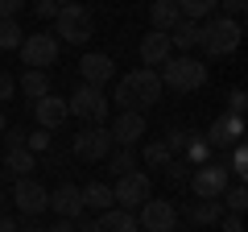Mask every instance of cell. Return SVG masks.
Returning a JSON list of instances; mask_svg holds the SVG:
<instances>
[{"label": "cell", "mask_w": 248, "mask_h": 232, "mask_svg": "<svg viewBox=\"0 0 248 232\" xmlns=\"http://www.w3.org/2000/svg\"><path fill=\"white\" fill-rule=\"evenodd\" d=\"M50 207L58 220H79L83 215V195L75 182H58V191H50Z\"/></svg>", "instance_id": "cell-16"}, {"label": "cell", "mask_w": 248, "mask_h": 232, "mask_svg": "<svg viewBox=\"0 0 248 232\" xmlns=\"http://www.w3.org/2000/svg\"><path fill=\"white\" fill-rule=\"evenodd\" d=\"M79 195H83V212H108V207H116L108 182H87V187H79Z\"/></svg>", "instance_id": "cell-20"}, {"label": "cell", "mask_w": 248, "mask_h": 232, "mask_svg": "<svg viewBox=\"0 0 248 232\" xmlns=\"http://www.w3.org/2000/svg\"><path fill=\"white\" fill-rule=\"evenodd\" d=\"M219 215H223V203H219V199H195V203L186 207V220L199 224V228H207V224H219Z\"/></svg>", "instance_id": "cell-22"}, {"label": "cell", "mask_w": 248, "mask_h": 232, "mask_svg": "<svg viewBox=\"0 0 248 232\" xmlns=\"http://www.w3.org/2000/svg\"><path fill=\"white\" fill-rule=\"evenodd\" d=\"M4 199H9V195H4V191H0V207H4Z\"/></svg>", "instance_id": "cell-47"}, {"label": "cell", "mask_w": 248, "mask_h": 232, "mask_svg": "<svg viewBox=\"0 0 248 232\" xmlns=\"http://www.w3.org/2000/svg\"><path fill=\"white\" fill-rule=\"evenodd\" d=\"M54 21H58V33H62V42H71V46H83L91 37V29H95V17H91V9L87 4H62L58 13H54Z\"/></svg>", "instance_id": "cell-4"}, {"label": "cell", "mask_w": 248, "mask_h": 232, "mask_svg": "<svg viewBox=\"0 0 248 232\" xmlns=\"http://www.w3.org/2000/svg\"><path fill=\"white\" fill-rule=\"evenodd\" d=\"M13 91H17V79H13L9 71H0V104H4V99H9Z\"/></svg>", "instance_id": "cell-38"}, {"label": "cell", "mask_w": 248, "mask_h": 232, "mask_svg": "<svg viewBox=\"0 0 248 232\" xmlns=\"http://www.w3.org/2000/svg\"><path fill=\"white\" fill-rule=\"evenodd\" d=\"M33 13H37V17H46V21H54L58 4H54V0H37V4H33Z\"/></svg>", "instance_id": "cell-40"}, {"label": "cell", "mask_w": 248, "mask_h": 232, "mask_svg": "<svg viewBox=\"0 0 248 232\" xmlns=\"http://www.w3.org/2000/svg\"><path fill=\"white\" fill-rule=\"evenodd\" d=\"M104 162H108V170H112L116 179H120V174H128V170L137 166V149L133 145H112V153H108Z\"/></svg>", "instance_id": "cell-25"}, {"label": "cell", "mask_w": 248, "mask_h": 232, "mask_svg": "<svg viewBox=\"0 0 248 232\" xmlns=\"http://www.w3.org/2000/svg\"><path fill=\"white\" fill-rule=\"evenodd\" d=\"M79 75H83V83H87V87H104V83H112V79H116L112 54H83Z\"/></svg>", "instance_id": "cell-14"}, {"label": "cell", "mask_w": 248, "mask_h": 232, "mask_svg": "<svg viewBox=\"0 0 248 232\" xmlns=\"http://www.w3.org/2000/svg\"><path fill=\"white\" fill-rule=\"evenodd\" d=\"M161 170H166V179L174 182V187H186V182H190V166H186V162H178V158H170Z\"/></svg>", "instance_id": "cell-32"}, {"label": "cell", "mask_w": 248, "mask_h": 232, "mask_svg": "<svg viewBox=\"0 0 248 232\" xmlns=\"http://www.w3.org/2000/svg\"><path fill=\"white\" fill-rule=\"evenodd\" d=\"M17 50L25 58V71H50L58 63V37L54 33H29Z\"/></svg>", "instance_id": "cell-7"}, {"label": "cell", "mask_w": 248, "mask_h": 232, "mask_svg": "<svg viewBox=\"0 0 248 232\" xmlns=\"http://www.w3.org/2000/svg\"><path fill=\"white\" fill-rule=\"evenodd\" d=\"M161 79H157V71H128L124 79H116V91H112V99L120 104V112H149V108H157V99H161Z\"/></svg>", "instance_id": "cell-1"}, {"label": "cell", "mask_w": 248, "mask_h": 232, "mask_svg": "<svg viewBox=\"0 0 248 232\" xmlns=\"http://www.w3.org/2000/svg\"><path fill=\"white\" fill-rule=\"evenodd\" d=\"M170 46H174V50H182V54H190L199 46V21H178L174 29H170Z\"/></svg>", "instance_id": "cell-23"}, {"label": "cell", "mask_w": 248, "mask_h": 232, "mask_svg": "<svg viewBox=\"0 0 248 232\" xmlns=\"http://www.w3.org/2000/svg\"><path fill=\"white\" fill-rule=\"evenodd\" d=\"M0 232H17V220L13 215H0Z\"/></svg>", "instance_id": "cell-44"}, {"label": "cell", "mask_w": 248, "mask_h": 232, "mask_svg": "<svg viewBox=\"0 0 248 232\" xmlns=\"http://www.w3.org/2000/svg\"><path fill=\"white\" fill-rule=\"evenodd\" d=\"M66 108H71V116H79L83 125H104V120H108V96H104V87H87V83H79L75 96L66 99Z\"/></svg>", "instance_id": "cell-5"}, {"label": "cell", "mask_w": 248, "mask_h": 232, "mask_svg": "<svg viewBox=\"0 0 248 232\" xmlns=\"http://www.w3.org/2000/svg\"><path fill=\"white\" fill-rule=\"evenodd\" d=\"M141 158L149 162V166H166V162L174 158V153H170V145H166V141H149V145L141 149Z\"/></svg>", "instance_id": "cell-31"}, {"label": "cell", "mask_w": 248, "mask_h": 232, "mask_svg": "<svg viewBox=\"0 0 248 232\" xmlns=\"http://www.w3.org/2000/svg\"><path fill=\"white\" fill-rule=\"evenodd\" d=\"M182 153H186V166H203V162H211V145H207V137H190Z\"/></svg>", "instance_id": "cell-28"}, {"label": "cell", "mask_w": 248, "mask_h": 232, "mask_svg": "<svg viewBox=\"0 0 248 232\" xmlns=\"http://www.w3.org/2000/svg\"><path fill=\"white\" fill-rule=\"evenodd\" d=\"M71 153H75L79 162H87V166H95V162H104L108 153H112V137H108L104 125H87L83 133H75Z\"/></svg>", "instance_id": "cell-6"}, {"label": "cell", "mask_w": 248, "mask_h": 232, "mask_svg": "<svg viewBox=\"0 0 248 232\" xmlns=\"http://www.w3.org/2000/svg\"><path fill=\"white\" fill-rule=\"evenodd\" d=\"M137 224H141V232H174L178 212H174V203H170V199H145Z\"/></svg>", "instance_id": "cell-11"}, {"label": "cell", "mask_w": 248, "mask_h": 232, "mask_svg": "<svg viewBox=\"0 0 248 232\" xmlns=\"http://www.w3.org/2000/svg\"><path fill=\"white\" fill-rule=\"evenodd\" d=\"M108 137H112V145H137L145 137V112H120L108 125Z\"/></svg>", "instance_id": "cell-13"}, {"label": "cell", "mask_w": 248, "mask_h": 232, "mask_svg": "<svg viewBox=\"0 0 248 232\" xmlns=\"http://www.w3.org/2000/svg\"><path fill=\"white\" fill-rule=\"evenodd\" d=\"M25 149L33 153V158H37V153H46V149H50V133H46V129H37V133H29V137H25Z\"/></svg>", "instance_id": "cell-34"}, {"label": "cell", "mask_w": 248, "mask_h": 232, "mask_svg": "<svg viewBox=\"0 0 248 232\" xmlns=\"http://www.w3.org/2000/svg\"><path fill=\"white\" fill-rule=\"evenodd\" d=\"M178 9H182L186 21H207L215 17V9H219V0H174Z\"/></svg>", "instance_id": "cell-26"}, {"label": "cell", "mask_w": 248, "mask_h": 232, "mask_svg": "<svg viewBox=\"0 0 248 232\" xmlns=\"http://www.w3.org/2000/svg\"><path fill=\"white\" fill-rule=\"evenodd\" d=\"M112 199H116V207H124V212L141 207L145 199H149V174H145V170H128V174H120L116 187H112Z\"/></svg>", "instance_id": "cell-9"}, {"label": "cell", "mask_w": 248, "mask_h": 232, "mask_svg": "<svg viewBox=\"0 0 248 232\" xmlns=\"http://www.w3.org/2000/svg\"><path fill=\"white\" fill-rule=\"evenodd\" d=\"M219 4H223V17H240L248 9V0H219Z\"/></svg>", "instance_id": "cell-39"}, {"label": "cell", "mask_w": 248, "mask_h": 232, "mask_svg": "<svg viewBox=\"0 0 248 232\" xmlns=\"http://www.w3.org/2000/svg\"><path fill=\"white\" fill-rule=\"evenodd\" d=\"M17 87L25 91V99H42V96H50V71H25L17 79Z\"/></svg>", "instance_id": "cell-24"}, {"label": "cell", "mask_w": 248, "mask_h": 232, "mask_svg": "<svg viewBox=\"0 0 248 232\" xmlns=\"http://www.w3.org/2000/svg\"><path fill=\"white\" fill-rule=\"evenodd\" d=\"M21 9H25V0H0V21H17Z\"/></svg>", "instance_id": "cell-36"}, {"label": "cell", "mask_w": 248, "mask_h": 232, "mask_svg": "<svg viewBox=\"0 0 248 232\" xmlns=\"http://www.w3.org/2000/svg\"><path fill=\"white\" fill-rule=\"evenodd\" d=\"M149 21H153V29L170 33V29L182 21V9H178L174 0H153V4H149Z\"/></svg>", "instance_id": "cell-21"}, {"label": "cell", "mask_w": 248, "mask_h": 232, "mask_svg": "<svg viewBox=\"0 0 248 232\" xmlns=\"http://www.w3.org/2000/svg\"><path fill=\"white\" fill-rule=\"evenodd\" d=\"M244 108H248V91L244 87H232L228 91V112L232 116H244Z\"/></svg>", "instance_id": "cell-35"}, {"label": "cell", "mask_w": 248, "mask_h": 232, "mask_svg": "<svg viewBox=\"0 0 248 232\" xmlns=\"http://www.w3.org/2000/svg\"><path fill=\"white\" fill-rule=\"evenodd\" d=\"M223 166H228V174H236V179L244 182V179H248V145L236 141V145H232V158L223 162Z\"/></svg>", "instance_id": "cell-27"}, {"label": "cell", "mask_w": 248, "mask_h": 232, "mask_svg": "<svg viewBox=\"0 0 248 232\" xmlns=\"http://www.w3.org/2000/svg\"><path fill=\"white\" fill-rule=\"evenodd\" d=\"M166 58H174V46H170V33H161V29L145 33V37H141V63H145V71L161 66Z\"/></svg>", "instance_id": "cell-17"}, {"label": "cell", "mask_w": 248, "mask_h": 232, "mask_svg": "<svg viewBox=\"0 0 248 232\" xmlns=\"http://www.w3.org/2000/svg\"><path fill=\"white\" fill-rule=\"evenodd\" d=\"M21 42H25V29L17 21H0V50H17Z\"/></svg>", "instance_id": "cell-30"}, {"label": "cell", "mask_w": 248, "mask_h": 232, "mask_svg": "<svg viewBox=\"0 0 248 232\" xmlns=\"http://www.w3.org/2000/svg\"><path fill=\"white\" fill-rule=\"evenodd\" d=\"M33 116H37V129L54 133V129H62V120L71 116V108H66V99H58V96L50 91V96L33 99Z\"/></svg>", "instance_id": "cell-15"}, {"label": "cell", "mask_w": 248, "mask_h": 232, "mask_svg": "<svg viewBox=\"0 0 248 232\" xmlns=\"http://www.w3.org/2000/svg\"><path fill=\"white\" fill-rule=\"evenodd\" d=\"M161 87L170 91H199L207 83V63L203 58H190V54H178V58H166L161 63Z\"/></svg>", "instance_id": "cell-3"}, {"label": "cell", "mask_w": 248, "mask_h": 232, "mask_svg": "<svg viewBox=\"0 0 248 232\" xmlns=\"http://www.w3.org/2000/svg\"><path fill=\"white\" fill-rule=\"evenodd\" d=\"M236 141H244V116H232V112L215 116L211 129H207V145L211 149H232Z\"/></svg>", "instance_id": "cell-12"}, {"label": "cell", "mask_w": 248, "mask_h": 232, "mask_svg": "<svg viewBox=\"0 0 248 232\" xmlns=\"http://www.w3.org/2000/svg\"><path fill=\"white\" fill-rule=\"evenodd\" d=\"M219 203L223 207H228V212H244V207H248V187H244V182H236V187H228V191H223V195H219Z\"/></svg>", "instance_id": "cell-29"}, {"label": "cell", "mask_w": 248, "mask_h": 232, "mask_svg": "<svg viewBox=\"0 0 248 232\" xmlns=\"http://www.w3.org/2000/svg\"><path fill=\"white\" fill-rule=\"evenodd\" d=\"M240 37H244V29H240L236 17L215 13V17L199 21V50H203L207 58H223V54H232L240 46Z\"/></svg>", "instance_id": "cell-2"}, {"label": "cell", "mask_w": 248, "mask_h": 232, "mask_svg": "<svg viewBox=\"0 0 248 232\" xmlns=\"http://www.w3.org/2000/svg\"><path fill=\"white\" fill-rule=\"evenodd\" d=\"M161 141H166V145H170V153H174V158H178V153L186 149V141H190V133H186V129H178V125H174V129H170L166 137H161Z\"/></svg>", "instance_id": "cell-33"}, {"label": "cell", "mask_w": 248, "mask_h": 232, "mask_svg": "<svg viewBox=\"0 0 248 232\" xmlns=\"http://www.w3.org/2000/svg\"><path fill=\"white\" fill-rule=\"evenodd\" d=\"M219 220H223V232H244V224H240V215H236V212L219 215Z\"/></svg>", "instance_id": "cell-42"}, {"label": "cell", "mask_w": 248, "mask_h": 232, "mask_svg": "<svg viewBox=\"0 0 248 232\" xmlns=\"http://www.w3.org/2000/svg\"><path fill=\"white\" fill-rule=\"evenodd\" d=\"M0 166H4L9 179H29V174L37 170V158L21 145V149H4V162H0Z\"/></svg>", "instance_id": "cell-19"}, {"label": "cell", "mask_w": 248, "mask_h": 232, "mask_svg": "<svg viewBox=\"0 0 248 232\" xmlns=\"http://www.w3.org/2000/svg\"><path fill=\"white\" fill-rule=\"evenodd\" d=\"M228 182H232V174H228L223 162H203V166L190 174V191H195L199 199H219L223 191H228Z\"/></svg>", "instance_id": "cell-8"}, {"label": "cell", "mask_w": 248, "mask_h": 232, "mask_svg": "<svg viewBox=\"0 0 248 232\" xmlns=\"http://www.w3.org/2000/svg\"><path fill=\"white\" fill-rule=\"evenodd\" d=\"M54 4H58V9H62V4H75V0H54Z\"/></svg>", "instance_id": "cell-46"}, {"label": "cell", "mask_w": 248, "mask_h": 232, "mask_svg": "<svg viewBox=\"0 0 248 232\" xmlns=\"http://www.w3.org/2000/svg\"><path fill=\"white\" fill-rule=\"evenodd\" d=\"M95 232H141L133 212H124V207H108V212L95 215Z\"/></svg>", "instance_id": "cell-18"}, {"label": "cell", "mask_w": 248, "mask_h": 232, "mask_svg": "<svg viewBox=\"0 0 248 232\" xmlns=\"http://www.w3.org/2000/svg\"><path fill=\"white\" fill-rule=\"evenodd\" d=\"M13 207L21 212V220H25V215H42L46 207H50V191L37 179H17L13 182Z\"/></svg>", "instance_id": "cell-10"}, {"label": "cell", "mask_w": 248, "mask_h": 232, "mask_svg": "<svg viewBox=\"0 0 248 232\" xmlns=\"http://www.w3.org/2000/svg\"><path fill=\"white\" fill-rule=\"evenodd\" d=\"M46 224L37 220V215H25V220H17V232H42Z\"/></svg>", "instance_id": "cell-41"}, {"label": "cell", "mask_w": 248, "mask_h": 232, "mask_svg": "<svg viewBox=\"0 0 248 232\" xmlns=\"http://www.w3.org/2000/svg\"><path fill=\"white\" fill-rule=\"evenodd\" d=\"M4 149H21V145H25V129H4Z\"/></svg>", "instance_id": "cell-37"}, {"label": "cell", "mask_w": 248, "mask_h": 232, "mask_svg": "<svg viewBox=\"0 0 248 232\" xmlns=\"http://www.w3.org/2000/svg\"><path fill=\"white\" fill-rule=\"evenodd\" d=\"M42 232H79V228H75V220H54V224H46Z\"/></svg>", "instance_id": "cell-43"}, {"label": "cell", "mask_w": 248, "mask_h": 232, "mask_svg": "<svg viewBox=\"0 0 248 232\" xmlns=\"http://www.w3.org/2000/svg\"><path fill=\"white\" fill-rule=\"evenodd\" d=\"M4 129H9V116H4V112H0V133H4Z\"/></svg>", "instance_id": "cell-45"}]
</instances>
